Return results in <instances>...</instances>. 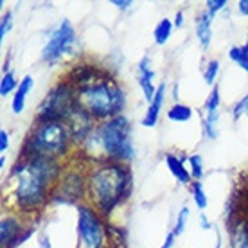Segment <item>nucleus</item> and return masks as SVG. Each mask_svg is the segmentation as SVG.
Returning a JSON list of instances; mask_svg holds the SVG:
<instances>
[{
	"label": "nucleus",
	"mask_w": 248,
	"mask_h": 248,
	"mask_svg": "<svg viewBox=\"0 0 248 248\" xmlns=\"http://www.w3.org/2000/svg\"><path fill=\"white\" fill-rule=\"evenodd\" d=\"M191 196H192V202L194 205L198 207L200 211H203L205 207L209 205V198H207V192L203 189V184L198 180H192L191 184Z\"/></svg>",
	"instance_id": "412c9836"
},
{
	"label": "nucleus",
	"mask_w": 248,
	"mask_h": 248,
	"mask_svg": "<svg viewBox=\"0 0 248 248\" xmlns=\"http://www.w3.org/2000/svg\"><path fill=\"white\" fill-rule=\"evenodd\" d=\"M187 221H189V207H182L180 212H178V216H176V223H174V229L171 230L174 236L178 237L182 232L186 230Z\"/></svg>",
	"instance_id": "a878e982"
},
{
	"label": "nucleus",
	"mask_w": 248,
	"mask_h": 248,
	"mask_svg": "<svg viewBox=\"0 0 248 248\" xmlns=\"http://www.w3.org/2000/svg\"><path fill=\"white\" fill-rule=\"evenodd\" d=\"M15 202L22 212L42 209L62 178V166L52 158H18L11 171Z\"/></svg>",
	"instance_id": "f03ea898"
},
{
	"label": "nucleus",
	"mask_w": 248,
	"mask_h": 248,
	"mask_svg": "<svg viewBox=\"0 0 248 248\" xmlns=\"http://www.w3.org/2000/svg\"><path fill=\"white\" fill-rule=\"evenodd\" d=\"M18 81L15 78V72H6V74H2V79H0V95L2 97H6L9 93L16 92V88H18Z\"/></svg>",
	"instance_id": "5701e85b"
},
{
	"label": "nucleus",
	"mask_w": 248,
	"mask_h": 248,
	"mask_svg": "<svg viewBox=\"0 0 248 248\" xmlns=\"http://www.w3.org/2000/svg\"><path fill=\"white\" fill-rule=\"evenodd\" d=\"M174 239H176V236H174L173 232H169L168 236H166V241H164V245H162L160 248H173Z\"/></svg>",
	"instance_id": "473e14b6"
},
{
	"label": "nucleus",
	"mask_w": 248,
	"mask_h": 248,
	"mask_svg": "<svg viewBox=\"0 0 248 248\" xmlns=\"http://www.w3.org/2000/svg\"><path fill=\"white\" fill-rule=\"evenodd\" d=\"M217 74H219V62H217V60H211V62L207 63L205 72H203L205 83H207L209 87H214V81H216Z\"/></svg>",
	"instance_id": "393cba45"
},
{
	"label": "nucleus",
	"mask_w": 248,
	"mask_h": 248,
	"mask_svg": "<svg viewBox=\"0 0 248 248\" xmlns=\"http://www.w3.org/2000/svg\"><path fill=\"white\" fill-rule=\"evenodd\" d=\"M9 149V133L6 130H0V155H4Z\"/></svg>",
	"instance_id": "c756f323"
},
{
	"label": "nucleus",
	"mask_w": 248,
	"mask_h": 248,
	"mask_svg": "<svg viewBox=\"0 0 248 248\" xmlns=\"http://www.w3.org/2000/svg\"><path fill=\"white\" fill-rule=\"evenodd\" d=\"M232 113H234V121H239V117H243V115L248 117V93L234 106V112Z\"/></svg>",
	"instance_id": "cd10ccee"
},
{
	"label": "nucleus",
	"mask_w": 248,
	"mask_h": 248,
	"mask_svg": "<svg viewBox=\"0 0 248 248\" xmlns=\"http://www.w3.org/2000/svg\"><path fill=\"white\" fill-rule=\"evenodd\" d=\"M78 248H105V225L101 214L87 203H78Z\"/></svg>",
	"instance_id": "0eeeda50"
},
{
	"label": "nucleus",
	"mask_w": 248,
	"mask_h": 248,
	"mask_svg": "<svg viewBox=\"0 0 248 248\" xmlns=\"http://www.w3.org/2000/svg\"><path fill=\"white\" fill-rule=\"evenodd\" d=\"M200 227H202V229H203V230L212 229V223H211V221H209V217L205 216V214H202V216H200Z\"/></svg>",
	"instance_id": "72a5a7b5"
},
{
	"label": "nucleus",
	"mask_w": 248,
	"mask_h": 248,
	"mask_svg": "<svg viewBox=\"0 0 248 248\" xmlns=\"http://www.w3.org/2000/svg\"><path fill=\"white\" fill-rule=\"evenodd\" d=\"M68 81L76 88L78 106L93 121L103 123L121 115L126 105V93L113 76L83 65L68 76Z\"/></svg>",
	"instance_id": "f257e3e1"
},
{
	"label": "nucleus",
	"mask_w": 248,
	"mask_h": 248,
	"mask_svg": "<svg viewBox=\"0 0 248 248\" xmlns=\"http://www.w3.org/2000/svg\"><path fill=\"white\" fill-rule=\"evenodd\" d=\"M83 144L92 146V155L97 162H128L135 156V146L131 139V124L124 115L95 124L93 131Z\"/></svg>",
	"instance_id": "20e7f679"
},
{
	"label": "nucleus",
	"mask_w": 248,
	"mask_h": 248,
	"mask_svg": "<svg viewBox=\"0 0 248 248\" xmlns=\"http://www.w3.org/2000/svg\"><path fill=\"white\" fill-rule=\"evenodd\" d=\"M187 164H189V173L194 180L202 182L203 178V173H205V168H203V158L202 155L198 153H194V155H189L187 156Z\"/></svg>",
	"instance_id": "4be33fe9"
},
{
	"label": "nucleus",
	"mask_w": 248,
	"mask_h": 248,
	"mask_svg": "<svg viewBox=\"0 0 248 248\" xmlns=\"http://www.w3.org/2000/svg\"><path fill=\"white\" fill-rule=\"evenodd\" d=\"M166 166H168L169 173L173 174L180 184H184V186L191 184L192 176H191V173H189V168L186 166V162L182 160V158H178L176 155L168 153V155H166Z\"/></svg>",
	"instance_id": "2eb2a0df"
},
{
	"label": "nucleus",
	"mask_w": 248,
	"mask_h": 248,
	"mask_svg": "<svg viewBox=\"0 0 248 248\" xmlns=\"http://www.w3.org/2000/svg\"><path fill=\"white\" fill-rule=\"evenodd\" d=\"M112 4L113 6H117L119 9H128V7L130 6H133V2H131V0H112Z\"/></svg>",
	"instance_id": "7c9ffc66"
},
{
	"label": "nucleus",
	"mask_w": 248,
	"mask_h": 248,
	"mask_svg": "<svg viewBox=\"0 0 248 248\" xmlns=\"http://www.w3.org/2000/svg\"><path fill=\"white\" fill-rule=\"evenodd\" d=\"M230 248H248V230L245 219L234 223L230 230Z\"/></svg>",
	"instance_id": "dca6fc26"
},
{
	"label": "nucleus",
	"mask_w": 248,
	"mask_h": 248,
	"mask_svg": "<svg viewBox=\"0 0 248 248\" xmlns=\"http://www.w3.org/2000/svg\"><path fill=\"white\" fill-rule=\"evenodd\" d=\"M237 11L241 13L243 16H248V0H239L237 2Z\"/></svg>",
	"instance_id": "2f4dec72"
},
{
	"label": "nucleus",
	"mask_w": 248,
	"mask_h": 248,
	"mask_svg": "<svg viewBox=\"0 0 248 248\" xmlns=\"http://www.w3.org/2000/svg\"><path fill=\"white\" fill-rule=\"evenodd\" d=\"M133 178L128 164L95 162L87 174V196L90 207L106 216L130 196Z\"/></svg>",
	"instance_id": "7ed1b4c3"
},
{
	"label": "nucleus",
	"mask_w": 248,
	"mask_h": 248,
	"mask_svg": "<svg viewBox=\"0 0 248 248\" xmlns=\"http://www.w3.org/2000/svg\"><path fill=\"white\" fill-rule=\"evenodd\" d=\"M173 25H174V27H178V29H180L182 25H184V13H182V11H178L176 15H174Z\"/></svg>",
	"instance_id": "f704fd0d"
},
{
	"label": "nucleus",
	"mask_w": 248,
	"mask_h": 248,
	"mask_svg": "<svg viewBox=\"0 0 248 248\" xmlns=\"http://www.w3.org/2000/svg\"><path fill=\"white\" fill-rule=\"evenodd\" d=\"M78 101H76V88L68 79L60 81L56 87L50 88L45 99L40 103L36 121H62L65 123L68 115L74 112Z\"/></svg>",
	"instance_id": "423d86ee"
},
{
	"label": "nucleus",
	"mask_w": 248,
	"mask_h": 248,
	"mask_svg": "<svg viewBox=\"0 0 248 248\" xmlns=\"http://www.w3.org/2000/svg\"><path fill=\"white\" fill-rule=\"evenodd\" d=\"M70 131L62 121H36L24 140L20 158H52L62 156L70 142Z\"/></svg>",
	"instance_id": "39448f33"
},
{
	"label": "nucleus",
	"mask_w": 248,
	"mask_h": 248,
	"mask_svg": "<svg viewBox=\"0 0 248 248\" xmlns=\"http://www.w3.org/2000/svg\"><path fill=\"white\" fill-rule=\"evenodd\" d=\"M22 232V225H20L16 216H6L0 221V243L2 248H7Z\"/></svg>",
	"instance_id": "ddd939ff"
},
{
	"label": "nucleus",
	"mask_w": 248,
	"mask_h": 248,
	"mask_svg": "<svg viewBox=\"0 0 248 248\" xmlns=\"http://www.w3.org/2000/svg\"><path fill=\"white\" fill-rule=\"evenodd\" d=\"M76 45V29L70 20H62L54 31L50 32L47 44L42 49V60L47 65H56L68 52H72Z\"/></svg>",
	"instance_id": "6e6552de"
},
{
	"label": "nucleus",
	"mask_w": 248,
	"mask_h": 248,
	"mask_svg": "<svg viewBox=\"0 0 248 248\" xmlns=\"http://www.w3.org/2000/svg\"><path fill=\"white\" fill-rule=\"evenodd\" d=\"M83 194H87V178H83L81 174L68 173L62 174L60 182L54 187L52 200L63 203H76L78 200L83 198Z\"/></svg>",
	"instance_id": "1a4fd4ad"
},
{
	"label": "nucleus",
	"mask_w": 248,
	"mask_h": 248,
	"mask_svg": "<svg viewBox=\"0 0 248 248\" xmlns=\"http://www.w3.org/2000/svg\"><path fill=\"white\" fill-rule=\"evenodd\" d=\"M164 101H166V85L160 83L158 88H156L155 97L151 99V103H148L146 115L142 117V126H146V128H155L156 123H158V117H160Z\"/></svg>",
	"instance_id": "9b49d317"
},
{
	"label": "nucleus",
	"mask_w": 248,
	"mask_h": 248,
	"mask_svg": "<svg viewBox=\"0 0 248 248\" xmlns=\"http://www.w3.org/2000/svg\"><path fill=\"white\" fill-rule=\"evenodd\" d=\"M173 22L169 18H164L160 20L158 24H156L155 31H153V40H155L156 45H166L169 42V38H171V32H173Z\"/></svg>",
	"instance_id": "a211bd4d"
},
{
	"label": "nucleus",
	"mask_w": 248,
	"mask_h": 248,
	"mask_svg": "<svg viewBox=\"0 0 248 248\" xmlns=\"http://www.w3.org/2000/svg\"><path fill=\"white\" fill-rule=\"evenodd\" d=\"M11 27H13V15L7 11L6 15H2V20H0V40H4L9 34Z\"/></svg>",
	"instance_id": "bb28decb"
},
{
	"label": "nucleus",
	"mask_w": 248,
	"mask_h": 248,
	"mask_svg": "<svg viewBox=\"0 0 248 248\" xmlns=\"http://www.w3.org/2000/svg\"><path fill=\"white\" fill-rule=\"evenodd\" d=\"M203 131L207 139H212V140L217 139V135H219V112L205 113Z\"/></svg>",
	"instance_id": "6ab92c4d"
},
{
	"label": "nucleus",
	"mask_w": 248,
	"mask_h": 248,
	"mask_svg": "<svg viewBox=\"0 0 248 248\" xmlns=\"http://www.w3.org/2000/svg\"><path fill=\"white\" fill-rule=\"evenodd\" d=\"M168 119L173 123H189L192 119V108L184 103H174L168 110Z\"/></svg>",
	"instance_id": "f3484780"
},
{
	"label": "nucleus",
	"mask_w": 248,
	"mask_h": 248,
	"mask_svg": "<svg viewBox=\"0 0 248 248\" xmlns=\"http://www.w3.org/2000/svg\"><path fill=\"white\" fill-rule=\"evenodd\" d=\"M196 38L200 42V47L207 50L212 42V15L207 9L202 11L196 18Z\"/></svg>",
	"instance_id": "f8f14e48"
},
{
	"label": "nucleus",
	"mask_w": 248,
	"mask_h": 248,
	"mask_svg": "<svg viewBox=\"0 0 248 248\" xmlns=\"http://www.w3.org/2000/svg\"><path fill=\"white\" fill-rule=\"evenodd\" d=\"M245 223H247V230H248V216H247V219H245Z\"/></svg>",
	"instance_id": "c9c22d12"
},
{
	"label": "nucleus",
	"mask_w": 248,
	"mask_h": 248,
	"mask_svg": "<svg viewBox=\"0 0 248 248\" xmlns=\"http://www.w3.org/2000/svg\"><path fill=\"white\" fill-rule=\"evenodd\" d=\"M219 106H221V95H219V88L212 87V92L209 93V97L205 99L203 110H205V113L219 112Z\"/></svg>",
	"instance_id": "b1692460"
},
{
	"label": "nucleus",
	"mask_w": 248,
	"mask_h": 248,
	"mask_svg": "<svg viewBox=\"0 0 248 248\" xmlns=\"http://www.w3.org/2000/svg\"><path fill=\"white\" fill-rule=\"evenodd\" d=\"M229 58H230V62H234L237 67H241L243 70L248 74V40L243 47H236V45H234V47H230Z\"/></svg>",
	"instance_id": "aec40b11"
},
{
	"label": "nucleus",
	"mask_w": 248,
	"mask_h": 248,
	"mask_svg": "<svg viewBox=\"0 0 248 248\" xmlns=\"http://www.w3.org/2000/svg\"><path fill=\"white\" fill-rule=\"evenodd\" d=\"M34 88V78L32 76H24L20 79V85L16 88V92L13 93V101H11V110L13 113H22L25 108V101H27V95Z\"/></svg>",
	"instance_id": "4468645a"
},
{
	"label": "nucleus",
	"mask_w": 248,
	"mask_h": 248,
	"mask_svg": "<svg viewBox=\"0 0 248 248\" xmlns=\"http://www.w3.org/2000/svg\"><path fill=\"white\" fill-rule=\"evenodd\" d=\"M227 0H207V11L211 13L212 16L216 15L217 11H221V9H225L227 7Z\"/></svg>",
	"instance_id": "c85d7f7f"
},
{
	"label": "nucleus",
	"mask_w": 248,
	"mask_h": 248,
	"mask_svg": "<svg viewBox=\"0 0 248 248\" xmlns=\"http://www.w3.org/2000/svg\"><path fill=\"white\" fill-rule=\"evenodd\" d=\"M155 72H153V68H151V62H149V58H142L140 63H139V85L142 88V93L146 101L151 103V99L155 97L156 93V88L155 87Z\"/></svg>",
	"instance_id": "9d476101"
}]
</instances>
